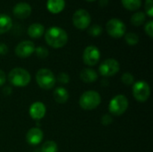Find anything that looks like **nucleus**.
<instances>
[{
    "mask_svg": "<svg viewBox=\"0 0 153 152\" xmlns=\"http://www.w3.org/2000/svg\"><path fill=\"white\" fill-rule=\"evenodd\" d=\"M45 40L48 46L54 48H60L67 43L68 35L64 29L54 26L47 30L45 33Z\"/></svg>",
    "mask_w": 153,
    "mask_h": 152,
    "instance_id": "obj_1",
    "label": "nucleus"
},
{
    "mask_svg": "<svg viewBox=\"0 0 153 152\" xmlns=\"http://www.w3.org/2000/svg\"><path fill=\"white\" fill-rule=\"evenodd\" d=\"M8 81L13 86L25 87L30 82V74L23 68H13L8 74Z\"/></svg>",
    "mask_w": 153,
    "mask_h": 152,
    "instance_id": "obj_2",
    "label": "nucleus"
},
{
    "mask_svg": "<svg viewBox=\"0 0 153 152\" xmlns=\"http://www.w3.org/2000/svg\"><path fill=\"white\" fill-rule=\"evenodd\" d=\"M101 98L99 92L95 90L85 91L79 99L80 107L84 110H93L100 104Z\"/></svg>",
    "mask_w": 153,
    "mask_h": 152,
    "instance_id": "obj_3",
    "label": "nucleus"
},
{
    "mask_svg": "<svg viewBox=\"0 0 153 152\" xmlns=\"http://www.w3.org/2000/svg\"><path fill=\"white\" fill-rule=\"evenodd\" d=\"M36 82L41 89L50 90L55 86L56 80L54 73L50 70L42 68L36 73Z\"/></svg>",
    "mask_w": 153,
    "mask_h": 152,
    "instance_id": "obj_4",
    "label": "nucleus"
},
{
    "mask_svg": "<svg viewBox=\"0 0 153 152\" xmlns=\"http://www.w3.org/2000/svg\"><path fill=\"white\" fill-rule=\"evenodd\" d=\"M128 99L124 95H117L114 97L108 105V110L111 115L119 116L123 115L128 108Z\"/></svg>",
    "mask_w": 153,
    "mask_h": 152,
    "instance_id": "obj_5",
    "label": "nucleus"
},
{
    "mask_svg": "<svg viewBox=\"0 0 153 152\" xmlns=\"http://www.w3.org/2000/svg\"><path fill=\"white\" fill-rule=\"evenodd\" d=\"M106 30L108 35L115 39L122 38L126 30V24L117 18L110 19L106 24Z\"/></svg>",
    "mask_w": 153,
    "mask_h": 152,
    "instance_id": "obj_6",
    "label": "nucleus"
},
{
    "mask_svg": "<svg viewBox=\"0 0 153 152\" xmlns=\"http://www.w3.org/2000/svg\"><path fill=\"white\" fill-rule=\"evenodd\" d=\"M91 22V14L84 9H79L73 15V23L79 30H85Z\"/></svg>",
    "mask_w": 153,
    "mask_h": 152,
    "instance_id": "obj_7",
    "label": "nucleus"
},
{
    "mask_svg": "<svg viewBox=\"0 0 153 152\" xmlns=\"http://www.w3.org/2000/svg\"><path fill=\"white\" fill-rule=\"evenodd\" d=\"M133 94L134 99L139 102H145L151 94V88L146 82L140 81L134 83L133 87Z\"/></svg>",
    "mask_w": 153,
    "mask_h": 152,
    "instance_id": "obj_8",
    "label": "nucleus"
},
{
    "mask_svg": "<svg viewBox=\"0 0 153 152\" xmlns=\"http://www.w3.org/2000/svg\"><path fill=\"white\" fill-rule=\"evenodd\" d=\"M119 69H120L119 63L116 59L108 58L100 64L99 67V72L100 75L105 77H109L119 72Z\"/></svg>",
    "mask_w": 153,
    "mask_h": 152,
    "instance_id": "obj_9",
    "label": "nucleus"
},
{
    "mask_svg": "<svg viewBox=\"0 0 153 152\" xmlns=\"http://www.w3.org/2000/svg\"><path fill=\"white\" fill-rule=\"evenodd\" d=\"M100 58V52L95 46H88L82 54V59L85 65L89 66L96 65Z\"/></svg>",
    "mask_w": 153,
    "mask_h": 152,
    "instance_id": "obj_10",
    "label": "nucleus"
},
{
    "mask_svg": "<svg viewBox=\"0 0 153 152\" xmlns=\"http://www.w3.org/2000/svg\"><path fill=\"white\" fill-rule=\"evenodd\" d=\"M15 54L21 58H26L31 56L35 51V46L32 41L24 40L20 42L15 47Z\"/></svg>",
    "mask_w": 153,
    "mask_h": 152,
    "instance_id": "obj_11",
    "label": "nucleus"
},
{
    "mask_svg": "<svg viewBox=\"0 0 153 152\" xmlns=\"http://www.w3.org/2000/svg\"><path fill=\"white\" fill-rule=\"evenodd\" d=\"M13 13L18 19H26L31 13V6L28 3L20 2L14 5Z\"/></svg>",
    "mask_w": 153,
    "mask_h": 152,
    "instance_id": "obj_12",
    "label": "nucleus"
},
{
    "mask_svg": "<svg viewBox=\"0 0 153 152\" xmlns=\"http://www.w3.org/2000/svg\"><path fill=\"white\" fill-rule=\"evenodd\" d=\"M46 115V107L42 102H34L30 107V116L34 120H40Z\"/></svg>",
    "mask_w": 153,
    "mask_h": 152,
    "instance_id": "obj_13",
    "label": "nucleus"
},
{
    "mask_svg": "<svg viewBox=\"0 0 153 152\" xmlns=\"http://www.w3.org/2000/svg\"><path fill=\"white\" fill-rule=\"evenodd\" d=\"M43 133L39 128H31L26 134V141L30 145H38L42 142Z\"/></svg>",
    "mask_w": 153,
    "mask_h": 152,
    "instance_id": "obj_14",
    "label": "nucleus"
},
{
    "mask_svg": "<svg viewBox=\"0 0 153 152\" xmlns=\"http://www.w3.org/2000/svg\"><path fill=\"white\" fill-rule=\"evenodd\" d=\"M65 6V0H48L47 8L51 13H59Z\"/></svg>",
    "mask_w": 153,
    "mask_h": 152,
    "instance_id": "obj_15",
    "label": "nucleus"
},
{
    "mask_svg": "<svg viewBox=\"0 0 153 152\" xmlns=\"http://www.w3.org/2000/svg\"><path fill=\"white\" fill-rule=\"evenodd\" d=\"M45 32V28L41 23H32L28 28V35L32 39L40 38Z\"/></svg>",
    "mask_w": 153,
    "mask_h": 152,
    "instance_id": "obj_16",
    "label": "nucleus"
},
{
    "mask_svg": "<svg viewBox=\"0 0 153 152\" xmlns=\"http://www.w3.org/2000/svg\"><path fill=\"white\" fill-rule=\"evenodd\" d=\"M53 98L56 100V102L60 103V104H64V103H65L68 100V99H69V93H68V91L65 88H63V87H57L54 90Z\"/></svg>",
    "mask_w": 153,
    "mask_h": 152,
    "instance_id": "obj_17",
    "label": "nucleus"
},
{
    "mask_svg": "<svg viewBox=\"0 0 153 152\" xmlns=\"http://www.w3.org/2000/svg\"><path fill=\"white\" fill-rule=\"evenodd\" d=\"M80 77H81L82 82H87V83H91V82H94L98 79V73L93 69L85 68L81 72Z\"/></svg>",
    "mask_w": 153,
    "mask_h": 152,
    "instance_id": "obj_18",
    "label": "nucleus"
},
{
    "mask_svg": "<svg viewBox=\"0 0 153 152\" xmlns=\"http://www.w3.org/2000/svg\"><path fill=\"white\" fill-rule=\"evenodd\" d=\"M13 22L9 15L5 13H0V34H4L10 30Z\"/></svg>",
    "mask_w": 153,
    "mask_h": 152,
    "instance_id": "obj_19",
    "label": "nucleus"
},
{
    "mask_svg": "<svg viewBox=\"0 0 153 152\" xmlns=\"http://www.w3.org/2000/svg\"><path fill=\"white\" fill-rule=\"evenodd\" d=\"M123 6L129 11H136L142 5V0H121Z\"/></svg>",
    "mask_w": 153,
    "mask_h": 152,
    "instance_id": "obj_20",
    "label": "nucleus"
},
{
    "mask_svg": "<svg viewBox=\"0 0 153 152\" xmlns=\"http://www.w3.org/2000/svg\"><path fill=\"white\" fill-rule=\"evenodd\" d=\"M145 22V13L143 12H136L131 17V23L134 26H141Z\"/></svg>",
    "mask_w": 153,
    "mask_h": 152,
    "instance_id": "obj_21",
    "label": "nucleus"
},
{
    "mask_svg": "<svg viewBox=\"0 0 153 152\" xmlns=\"http://www.w3.org/2000/svg\"><path fill=\"white\" fill-rule=\"evenodd\" d=\"M57 144L53 141H47L41 147V152H57Z\"/></svg>",
    "mask_w": 153,
    "mask_h": 152,
    "instance_id": "obj_22",
    "label": "nucleus"
},
{
    "mask_svg": "<svg viewBox=\"0 0 153 152\" xmlns=\"http://www.w3.org/2000/svg\"><path fill=\"white\" fill-rule=\"evenodd\" d=\"M125 39L126 43L130 46H134L139 42V37L134 32H128L125 36Z\"/></svg>",
    "mask_w": 153,
    "mask_h": 152,
    "instance_id": "obj_23",
    "label": "nucleus"
},
{
    "mask_svg": "<svg viewBox=\"0 0 153 152\" xmlns=\"http://www.w3.org/2000/svg\"><path fill=\"white\" fill-rule=\"evenodd\" d=\"M101 32H102V28L99 24H93L88 30V33L92 37H98L101 34Z\"/></svg>",
    "mask_w": 153,
    "mask_h": 152,
    "instance_id": "obj_24",
    "label": "nucleus"
},
{
    "mask_svg": "<svg viewBox=\"0 0 153 152\" xmlns=\"http://www.w3.org/2000/svg\"><path fill=\"white\" fill-rule=\"evenodd\" d=\"M37 55L38 57L39 58H46L48 56V50L44 47H35V51H34Z\"/></svg>",
    "mask_w": 153,
    "mask_h": 152,
    "instance_id": "obj_25",
    "label": "nucleus"
},
{
    "mask_svg": "<svg viewBox=\"0 0 153 152\" xmlns=\"http://www.w3.org/2000/svg\"><path fill=\"white\" fill-rule=\"evenodd\" d=\"M121 80H122V82L123 83H125L126 85H131L134 82V76H133L132 73H130L127 72V73H123V75L121 77Z\"/></svg>",
    "mask_w": 153,
    "mask_h": 152,
    "instance_id": "obj_26",
    "label": "nucleus"
},
{
    "mask_svg": "<svg viewBox=\"0 0 153 152\" xmlns=\"http://www.w3.org/2000/svg\"><path fill=\"white\" fill-rule=\"evenodd\" d=\"M56 80H57V82H60V83L66 84V83L69 82L70 77H69V75H68L66 73H60L57 75V78H56Z\"/></svg>",
    "mask_w": 153,
    "mask_h": 152,
    "instance_id": "obj_27",
    "label": "nucleus"
},
{
    "mask_svg": "<svg viewBox=\"0 0 153 152\" xmlns=\"http://www.w3.org/2000/svg\"><path fill=\"white\" fill-rule=\"evenodd\" d=\"M145 10H146V13L152 18L153 16V0L145 1Z\"/></svg>",
    "mask_w": 153,
    "mask_h": 152,
    "instance_id": "obj_28",
    "label": "nucleus"
},
{
    "mask_svg": "<svg viewBox=\"0 0 153 152\" xmlns=\"http://www.w3.org/2000/svg\"><path fill=\"white\" fill-rule=\"evenodd\" d=\"M144 30H145V32L148 34V36L150 37V38H152L153 37V22L151 20V21H149L146 24H145V26H144Z\"/></svg>",
    "mask_w": 153,
    "mask_h": 152,
    "instance_id": "obj_29",
    "label": "nucleus"
},
{
    "mask_svg": "<svg viewBox=\"0 0 153 152\" xmlns=\"http://www.w3.org/2000/svg\"><path fill=\"white\" fill-rule=\"evenodd\" d=\"M112 122H113V118L108 114H106L101 117V124L104 125H109L112 124Z\"/></svg>",
    "mask_w": 153,
    "mask_h": 152,
    "instance_id": "obj_30",
    "label": "nucleus"
},
{
    "mask_svg": "<svg viewBox=\"0 0 153 152\" xmlns=\"http://www.w3.org/2000/svg\"><path fill=\"white\" fill-rule=\"evenodd\" d=\"M8 52V47L4 43H0V55H6Z\"/></svg>",
    "mask_w": 153,
    "mask_h": 152,
    "instance_id": "obj_31",
    "label": "nucleus"
},
{
    "mask_svg": "<svg viewBox=\"0 0 153 152\" xmlns=\"http://www.w3.org/2000/svg\"><path fill=\"white\" fill-rule=\"evenodd\" d=\"M5 81H6V76L4 74V73L0 70V86L4 85L5 83Z\"/></svg>",
    "mask_w": 153,
    "mask_h": 152,
    "instance_id": "obj_32",
    "label": "nucleus"
},
{
    "mask_svg": "<svg viewBox=\"0 0 153 152\" xmlns=\"http://www.w3.org/2000/svg\"><path fill=\"white\" fill-rule=\"evenodd\" d=\"M12 91H13V90H12V88H11L10 86H5V87L3 89V92H4V94H5V95H11V94H12Z\"/></svg>",
    "mask_w": 153,
    "mask_h": 152,
    "instance_id": "obj_33",
    "label": "nucleus"
},
{
    "mask_svg": "<svg viewBox=\"0 0 153 152\" xmlns=\"http://www.w3.org/2000/svg\"><path fill=\"white\" fill-rule=\"evenodd\" d=\"M108 3V0H100V6H106Z\"/></svg>",
    "mask_w": 153,
    "mask_h": 152,
    "instance_id": "obj_34",
    "label": "nucleus"
},
{
    "mask_svg": "<svg viewBox=\"0 0 153 152\" xmlns=\"http://www.w3.org/2000/svg\"><path fill=\"white\" fill-rule=\"evenodd\" d=\"M85 1H88V2H93V1H95V0H85Z\"/></svg>",
    "mask_w": 153,
    "mask_h": 152,
    "instance_id": "obj_35",
    "label": "nucleus"
},
{
    "mask_svg": "<svg viewBox=\"0 0 153 152\" xmlns=\"http://www.w3.org/2000/svg\"><path fill=\"white\" fill-rule=\"evenodd\" d=\"M35 152H38V151H35Z\"/></svg>",
    "mask_w": 153,
    "mask_h": 152,
    "instance_id": "obj_36",
    "label": "nucleus"
}]
</instances>
